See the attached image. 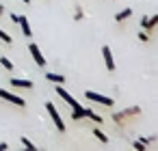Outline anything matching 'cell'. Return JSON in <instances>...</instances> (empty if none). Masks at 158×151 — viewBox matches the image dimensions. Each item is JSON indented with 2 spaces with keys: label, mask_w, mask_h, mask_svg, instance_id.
I'll return each instance as SVG.
<instances>
[{
  "label": "cell",
  "mask_w": 158,
  "mask_h": 151,
  "mask_svg": "<svg viewBox=\"0 0 158 151\" xmlns=\"http://www.w3.org/2000/svg\"><path fill=\"white\" fill-rule=\"evenodd\" d=\"M139 114H141V108H139V106H130V108H126V110L113 112V121H115V123H121V121H126V119H130V117H139Z\"/></svg>",
  "instance_id": "1"
},
{
  "label": "cell",
  "mask_w": 158,
  "mask_h": 151,
  "mask_svg": "<svg viewBox=\"0 0 158 151\" xmlns=\"http://www.w3.org/2000/svg\"><path fill=\"white\" fill-rule=\"evenodd\" d=\"M46 110H48V114H50V119L54 121V125H56V129H59L61 134H65V123H63V119H61V114H59V110L54 108V101H46Z\"/></svg>",
  "instance_id": "2"
},
{
  "label": "cell",
  "mask_w": 158,
  "mask_h": 151,
  "mask_svg": "<svg viewBox=\"0 0 158 151\" xmlns=\"http://www.w3.org/2000/svg\"><path fill=\"white\" fill-rule=\"evenodd\" d=\"M85 97H87V99H91V101H95V104H100V106H106V108H110V106L115 104V99H113V97H106V95L95 93V91H85Z\"/></svg>",
  "instance_id": "3"
},
{
  "label": "cell",
  "mask_w": 158,
  "mask_h": 151,
  "mask_svg": "<svg viewBox=\"0 0 158 151\" xmlns=\"http://www.w3.org/2000/svg\"><path fill=\"white\" fill-rule=\"evenodd\" d=\"M0 99H5V101H9V104H13V106H20V108L26 106V99H24V97L11 93V91H7V89H0Z\"/></svg>",
  "instance_id": "4"
},
{
  "label": "cell",
  "mask_w": 158,
  "mask_h": 151,
  "mask_svg": "<svg viewBox=\"0 0 158 151\" xmlns=\"http://www.w3.org/2000/svg\"><path fill=\"white\" fill-rule=\"evenodd\" d=\"M56 95H59V97H61V99H63V101H65L69 108H82V106H80L76 99H74V95H72V93H67V91H65L61 84H56Z\"/></svg>",
  "instance_id": "5"
},
{
  "label": "cell",
  "mask_w": 158,
  "mask_h": 151,
  "mask_svg": "<svg viewBox=\"0 0 158 151\" xmlns=\"http://www.w3.org/2000/svg\"><path fill=\"white\" fill-rule=\"evenodd\" d=\"M28 52H31L33 61L37 63V67H41V69H44V67H46V58H44V54H41V50L37 48V43H35V41H31V43H28Z\"/></svg>",
  "instance_id": "6"
},
{
  "label": "cell",
  "mask_w": 158,
  "mask_h": 151,
  "mask_svg": "<svg viewBox=\"0 0 158 151\" xmlns=\"http://www.w3.org/2000/svg\"><path fill=\"white\" fill-rule=\"evenodd\" d=\"M9 84H11L13 89H28V91L35 86V82H31V80H26V78H11Z\"/></svg>",
  "instance_id": "7"
},
{
  "label": "cell",
  "mask_w": 158,
  "mask_h": 151,
  "mask_svg": "<svg viewBox=\"0 0 158 151\" xmlns=\"http://www.w3.org/2000/svg\"><path fill=\"white\" fill-rule=\"evenodd\" d=\"M102 56H104V63H106V69L108 71H115V58H113V52L108 46L102 48Z\"/></svg>",
  "instance_id": "8"
},
{
  "label": "cell",
  "mask_w": 158,
  "mask_h": 151,
  "mask_svg": "<svg viewBox=\"0 0 158 151\" xmlns=\"http://www.w3.org/2000/svg\"><path fill=\"white\" fill-rule=\"evenodd\" d=\"M18 24H20V28H22V35H24V37H31V35H33V30H31V24H28V18H26V15H20Z\"/></svg>",
  "instance_id": "9"
},
{
  "label": "cell",
  "mask_w": 158,
  "mask_h": 151,
  "mask_svg": "<svg viewBox=\"0 0 158 151\" xmlns=\"http://www.w3.org/2000/svg\"><path fill=\"white\" fill-rule=\"evenodd\" d=\"M46 80L52 82V84H63V82H65V76H63V74H52V71H48V74H46Z\"/></svg>",
  "instance_id": "10"
},
{
  "label": "cell",
  "mask_w": 158,
  "mask_h": 151,
  "mask_svg": "<svg viewBox=\"0 0 158 151\" xmlns=\"http://www.w3.org/2000/svg\"><path fill=\"white\" fill-rule=\"evenodd\" d=\"M85 117H87V119H91V121H93V123H98V125H102V123H104V117H100V114H98V112H93L91 108H85Z\"/></svg>",
  "instance_id": "11"
},
{
  "label": "cell",
  "mask_w": 158,
  "mask_h": 151,
  "mask_svg": "<svg viewBox=\"0 0 158 151\" xmlns=\"http://www.w3.org/2000/svg\"><path fill=\"white\" fill-rule=\"evenodd\" d=\"M156 24H158V13L156 15H152V18H147V24H145V28L143 30H147L149 35L154 33V28H156Z\"/></svg>",
  "instance_id": "12"
},
{
  "label": "cell",
  "mask_w": 158,
  "mask_h": 151,
  "mask_svg": "<svg viewBox=\"0 0 158 151\" xmlns=\"http://www.w3.org/2000/svg\"><path fill=\"white\" fill-rule=\"evenodd\" d=\"M132 15V9L130 7H126L123 11H119V13H115V22H123V20H128Z\"/></svg>",
  "instance_id": "13"
},
{
  "label": "cell",
  "mask_w": 158,
  "mask_h": 151,
  "mask_svg": "<svg viewBox=\"0 0 158 151\" xmlns=\"http://www.w3.org/2000/svg\"><path fill=\"white\" fill-rule=\"evenodd\" d=\"M91 134H93V136H95L100 142H108V136H106V134H104L100 127H93V129H91Z\"/></svg>",
  "instance_id": "14"
},
{
  "label": "cell",
  "mask_w": 158,
  "mask_h": 151,
  "mask_svg": "<svg viewBox=\"0 0 158 151\" xmlns=\"http://www.w3.org/2000/svg\"><path fill=\"white\" fill-rule=\"evenodd\" d=\"M72 119H74V121L85 119V108H72Z\"/></svg>",
  "instance_id": "15"
},
{
  "label": "cell",
  "mask_w": 158,
  "mask_h": 151,
  "mask_svg": "<svg viewBox=\"0 0 158 151\" xmlns=\"http://www.w3.org/2000/svg\"><path fill=\"white\" fill-rule=\"evenodd\" d=\"M0 65H2V67H5L7 71H13V67H15V65H13V63H11V61H9L7 56H0Z\"/></svg>",
  "instance_id": "16"
},
{
  "label": "cell",
  "mask_w": 158,
  "mask_h": 151,
  "mask_svg": "<svg viewBox=\"0 0 158 151\" xmlns=\"http://www.w3.org/2000/svg\"><path fill=\"white\" fill-rule=\"evenodd\" d=\"M74 20H76V22H82V20H85V11H82V7H80V5H76V13H74Z\"/></svg>",
  "instance_id": "17"
},
{
  "label": "cell",
  "mask_w": 158,
  "mask_h": 151,
  "mask_svg": "<svg viewBox=\"0 0 158 151\" xmlns=\"http://www.w3.org/2000/svg\"><path fill=\"white\" fill-rule=\"evenodd\" d=\"M20 145H22V147H26V149H37V145H35V142H31L26 136H22V138H20Z\"/></svg>",
  "instance_id": "18"
},
{
  "label": "cell",
  "mask_w": 158,
  "mask_h": 151,
  "mask_svg": "<svg viewBox=\"0 0 158 151\" xmlns=\"http://www.w3.org/2000/svg\"><path fill=\"white\" fill-rule=\"evenodd\" d=\"M132 147H134L136 151H147V145H145L143 140H132Z\"/></svg>",
  "instance_id": "19"
},
{
  "label": "cell",
  "mask_w": 158,
  "mask_h": 151,
  "mask_svg": "<svg viewBox=\"0 0 158 151\" xmlns=\"http://www.w3.org/2000/svg\"><path fill=\"white\" fill-rule=\"evenodd\" d=\"M0 39H2V41H5L7 46H9V43H13V39H11V35H9V33H5L2 28H0Z\"/></svg>",
  "instance_id": "20"
},
{
  "label": "cell",
  "mask_w": 158,
  "mask_h": 151,
  "mask_svg": "<svg viewBox=\"0 0 158 151\" xmlns=\"http://www.w3.org/2000/svg\"><path fill=\"white\" fill-rule=\"evenodd\" d=\"M149 37H152V35H149L147 30H139V41H143V43H147V41H149Z\"/></svg>",
  "instance_id": "21"
},
{
  "label": "cell",
  "mask_w": 158,
  "mask_h": 151,
  "mask_svg": "<svg viewBox=\"0 0 158 151\" xmlns=\"http://www.w3.org/2000/svg\"><path fill=\"white\" fill-rule=\"evenodd\" d=\"M18 20H20V15H18V13H11V22L18 24Z\"/></svg>",
  "instance_id": "22"
},
{
  "label": "cell",
  "mask_w": 158,
  "mask_h": 151,
  "mask_svg": "<svg viewBox=\"0 0 158 151\" xmlns=\"http://www.w3.org/2000/svg\"><path fill=\"white\" fill-rule=\"evenodd\" d=\"M145 24H147V15H143V18H141V28H145Z\"/></svg>",
  "instance_id": "23"
},
{
  "label": "cell",
  "mask_w": 158,
  "mask_h": 151,
  "mask_svg": "<svg viewBox=\"0 0 158 151\" xmlns=\"http://www.w3.org/2000/svg\"><path fill=\"white\" fill-rule=\"evenodd\" d=\"M7 149H9V145H7V142H0V151H7Z\"/></svg>",
  "instance_id": "24"
},
{
  "label": "cell",
  "mask_w": 158,
  "mask_h": 151,
  "mask_svg": "<svg viewBox=\"0 0 158 151\" xmlns=\"http://www.w3.org/2000/svg\"><path fill=\"white\" fill-rule=\"evenodd\" d=\"M2 15H5V7H2V5H0V18H2Z\"/></svg>",
  "instance_id": "25"
},
{
  "label": "cell",
  "mask_w": 158,
  "mask_h": 151,
  "mask_svg": "<svg viewBox=\"0 0 158 151\" xmlns=\"http://www.w3.org/2000/svg\"><path fill=\"white\" fill-rule=\"evenodd\" d=\"M22 2H24V5H31V0H22Z\"/></svg>",
  "instance_id": "26"
}]
</instances>
